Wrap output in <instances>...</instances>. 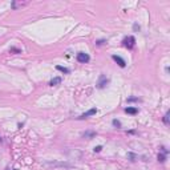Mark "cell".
Wrapping results in <instances>:
<instances>
[{
    "instance_id": "6da1fadb",
    "label": "cell",
    "mask_w": 170,
    "mask_h": 170,
    "mask_svg": "<svg viewBox=\"0 0 170 170\" xmlns=\"http://www.w3.org/2000/svg\"><path fill=\"white\" fill-rule=\"evenodd\" d=\"M89 60H91V57H89L88 53H84V52H78V53H77V61H78V63L85 64V63H88Z\"/></svg>"
},
{
    "instance_id": "7a4b0ae2",
    "label": "cell",
    "mask_w": 170,
    "mask_h": 170,
    "mask_svg": "<svg viewBox=\"0 0 170 170\" xmlns=\"http://www.w3.org/2000/svg\"><path fill=\"white\" fill-rule=\"evenodd\" d=\"M134 42H136V39L133 36H129V37H126V39H124V45L126 48H133Z\"/></svg>"
},
{
    "instance_id": "3957f363",
    "label": "cell",
    "mask_w": 170,
    "mask_h": 170,
    "mask_svg": "<svg viewBox=\"0 0 170 170\" xmlns=\"http://www.w3.org/2000/svg\"><path fill=\"white\" fill-rule=\"evenodd\" d=\"M112 59H113V60H114V61H116V63H117V64H118V65H120V67H121V68H124V67H125V65H126V63H125V60H124V59H122V57H120V56H117V55H113V56H112Z\"/></svg>"
},
{
    "instance_id": "277c9868",
    "label": "cell",
    "mask_w": 170,
    "mask_h": 170,
    "mask_svg": "<svg viewBox=\"0 0 170 170\" xmlns=\"http://www.w3.org/2000/svg\"><path fill=\"white\" fill-rule=\"evenodd\" d=\"M96 112H97V109L96 108H92L91 110H88V112H85L84 114H81L78 117L80 120H84V118H87V117H89V116H93V114H96Z\"/></svg>"
},
{
    "instance_id": "5b68a950",
    "label": "cell",
    "mask_w": 170,
    "mask_h": 170,
    "mask_svg": "<svg viewBox=\"0 0 170 170\" xmlns=\"http://www.w3.org/2000/svg\"><path fill=\"white\" fill-rule=\"evenodd\" d=\"M109 82V80H108L105 76H101L100 77V81H98V84H97V87L100 88V89H102V88H105V85Z\"/></svg>"
},
{
    "instance_id": "8992f818",
    "label": "cell",
    "mask_w": 170,
    "mask_h": 170,
    "mask_svg": "<svg viewBox=\"0 0 170 170\" xmlns=\"http://www.w3.org/2000/svg\"><path fill=\"white\" fill-rule=\"evenodd\" d=\"M60 82H61V77H55V78L51 80L49 85H51V87H55V85H59Z\"/></svg>"
},
{
    "instance_id": "52a82bcc",
    "label": "cell",
    "mask_w": 170,
    "mask_h": 170,
    "mask_svg": "<svg viewBox=\"0 0 170 170\" xmlns=\"http://www.w3.org/2000/svg\"><path fill=\"white\" fill-rule=\"evenodd\" d=\"M125 112L129 113V114H136V113L138 112V109H137V108H133V106H128L125 109Z\"/></svg>"
},
{
    "instance_id": "ba28073f",
    "label": "cell",
    "mask_w": 170,
    "mask_h": 170,
    "mask_svg": "<svg viewBox=\"0 0 170 170\" xmlns=\"http://www.w3.org/2000/svg\"><path fill=\"white\" fill-rule=\"evenodd\" d=\"M56 69H59V70H61V72H64V73H69V69L61 67V65H57V67H56Z\"/></svg>"
},
{
    "instance_id": "9c48e42d",
    "label": "cell",
    "mask_w": 170,
    "mask_h": 170,
    "mask_svg": "<svg viewBox=\"0 0 170 170\" xmlns=\"http://www.w3.org/2000/svg\"><path fill=\"white\" fill-rule=\"evenodd\" d=\"M94 136H96L94 132H87V133L84 134V137H94Z\"/></svg>"
},
{
    "instance_id": "30bf717a",
    "label": "cell",
    "mask_w": 170,
    "mask_h": 170,
    "mask_svg": "<svg viewBox=\"0 0 170 170\" xmlns=\"http://www.w3.org/2000/svg\"><path fill=\"white\" fill-rule=\"evenodd\" d=\"M165 158H166L165 154H158V161L159 162H165Z\"/></svg>"
},
{
    "instance_id": "8fae6325",
    "label": "cell",
    "mask_w": 170,
    "mask_h": 170,
    "mask_svg": "<svg viewBox=\"0 0 170 170\" xmlns=\"http://www.w3.org/2000/svg\"><path fill=\"white\" fill-rule=\"evenodd\" d=\"M163 122L165 124H169V112L165 114V117H163Z\"/></svg>"
},
{
    "instance_id": "7c38bea8",
    "label": "cell",
    "mask_w": 170,
    "mask_h": 170,
    "mask_svg": "<svg viewBox=\"0 0 170 170\" xmlns=\"http://www.w3.org/2000/svg\"><path fill=\"white\" fill-rule=\"evenodd\" d=\"M113 125L117 126V128H120V126H121V122H120V121H117V120H113Z\"/></svg>"
},
{
    "instance_id": "4fadbf2b",
    "label": "cell",
    "mask_w": 170,
    "mask_h": 170,
    "mask_svg": "<svg viewBox=\"0 0 170 170\" xmlns=\"http://www.w3.org/2000/svg\"><path fill=\"white\" fill-rule=\"evenodd\" d=\"M101 149H102V146H96V148H94V152H101Z\"/></svg>"
}]
</instances>
